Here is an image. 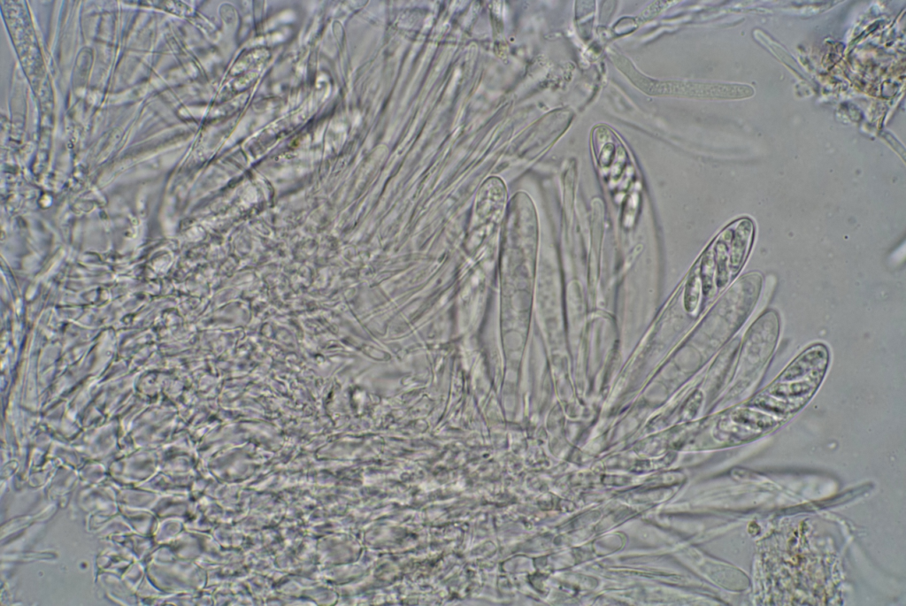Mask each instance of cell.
I'll use <instances>...</instances> for the list:
<instances>
[{"mask_svg":"<svg viewBox=\"0 0 906 606\" xmlns=\"http://www.w3.org/2000/svg\"><path fill=\"white\" fill-rule=\"evenodd\" d=\"M755 225L748 217L728 225L718 236L713 251L707 250L716 272L718 288H723L741 272L752 247Z\"/></svg>","mask_w":906,"mask_h":606,"instance_id":"obj_1","label":"cell"},{"mask_svg":"<svg viewBox=\"0 0 906 606\" xmlns=\"http://www.w3.org/2000/svg\"><path fill=\"white\" fill-rule=\"evenodd\" d=\"M673 90L676 93L682 92L684 95L712 98V99H742L751 96L754 94L752 87L745 84L727 83H705V84H681Z\"/></svg>","mask_w":906,"mask_h":606,"instance_id":"obj_2","label":"cell"},{"mask_svg":"<svg viewBox=\"0 0 906 606\" xmlns=\"http://www.w3.org/2000/svg\"><path fill=\"white\" fill-rule=\"evenodd\" d=\"M700 293V283L696 276L690 278L687 284L686 294H685V305L688 311H692L695 309Z\"/></svg>","mask_w":906,"mask_h":606,"instance_id":"obj_3","label":"cell"}]
</instances>
